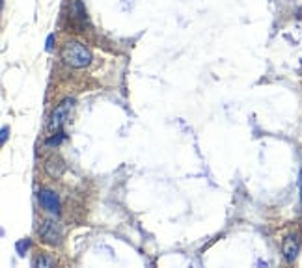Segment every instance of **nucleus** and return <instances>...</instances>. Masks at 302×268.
Returning a JSON list of instances; mask_svg holds the SVG:
<instances>
[{"label": "nucleus", "instance_id": "12", "mask_svg": "<svg viewBox=\"0 0 302 268\" xmlns=\"http://www.w3.org/2000/svg\"><path fill=\"white\" fill-rule=\"evenodd\" d=\"M301 192H302V183H301ZM301 198H302V194H301Z\"/></svg>", "mask_w": 302, "mask_h": 268}, {"label": "nucleus", "instance_id": "10", "mask_svg": "<svg viewBox=\"0 0 302 268\" xmlns=\"http://www.w3.org/2000/svg\"><path fill=\"white\" fill-rule=\"evenodd\" d=\"M8 133H9L8 127H2V136H0V142L2 143H6V140H8Z\"/></svg>", "mask_w": 302, "mask_h": 268}, {"label": "nucleus", "instance_id": "7", "mask_svg": "<svg viewBox=\"0 0 302 268\" xmlns=\"http://www.w3.org/2000/svg\"><path fill=\"white\" fill-rule=\"evenodd\" d=\"M34 265H36V267H39V268H41V267H47V268H49V267H52V261L47 259V257H39V259L36 261Z\"/></svg>", "mask_w": 302, "mask_h": 268}, {"label": "nucleus", "instance_id": "2", "mask_svg": "<svg viewBox=\"0 0 302 268\" xmlns=\"http://www.w3.org/2000/svg\"><path fill=\"white\" fill-rule=\"evenodd\" d=\"M71 108H73V99H66L62 100L58 106L54 108L52 116H50L49 121V131L50 133H56L62 129V125L69 119V114H71Z\"/></svg>", "mask_w": 302, "mask_h": 268}, {"label": "nucleus", "instance_id": "5", "mask_svg": "<svg viewBox=\"0 0 302 268\" xmlns=\"http://www.w3.org/2000/svg\"><path fill=\"white\" fill-rule=\"evenodd\" d=\"M299 250H301V246H299L297 236H287V238L284 240V255H285V259L289 261V263H293V261L297 259Z\"/></svg>", "mask_w": 302, "mask_h": 268}, {"label": "nucleus", "instance_id": "9", "mask_svg": "<svg viewBox=\"0 0 302 268\" xmlns=\"http://www.w3.org/2000/svg\"><path fill=\"white\" fill-rule=\"evenodd\" d=\"M28 240H21V242H17V251H19V255H25V250L28 248Z\"/></svg>", "mask_w": 302, "mask_h": 268}, {"label": "nucleus", "instance_id": "3", "mask_svg": "<svg viewBox=\"0 0 302 268\" xmlns=\"http://www.w3.org/2000/svg\"><path fill=\"white\" fill-rule=\"evenodd\" d=\"M39 236H41L47 244H58L60 238H62V227H60L58 222L47 220V222H43L41 227H39Z\"/></svg>", "mask_w": 302, "mask_h": 268}, {"label": "nucleus", "instance_id": "1", "mask_svg": "<svg viewBox=\"0 0 302 268\" xmlns=\"http://www.w3.org/2000/svg\"><path fill=\"white\" fill-rule=\"evenodd\" d=\"M62 60L66 62L67 66L76 67V69H82L92 64V52L88 47H84L82 43L78 41H67L62 47Z\"/></svg>", "mask_w": 302, "mask_h": 268}, {"label": "nucleus", "instance_id": "11", "mask_svg": "<svg viewBox=\"0 0 302 268\" xmlns=\"http://www.w3.org/2000/svg\"><path fill=\"white\" fill-rule=\"evenodd\" d=\"M52 43H54V34H50L49 37H47V43H45V49H47V50L52 49Z\"/></svg>", "mask_w": 302, "mask_h": 268}, {"label": "nucleus", "instance_id": "8", "mask_svg": "<svg viewBox=\"0 0 302 268\" xmlns=\"http://www.w3.org/2000/svg\"><path fill=\"white\" fill-rule=\"evenodd\" d=\"M64 140V134H58V136H52V138H49L47 140V145H58L60 142Z\"/></svg>", "mask_w": 302, "mask_h": 268}, {"label": "nucleus", "instance_id": "6", "mask_svg": "<svg viewBox=\"0 0 302 268\" xmlns=\"http://www.w3.org/2000/svg\"><path fill=\"white\" fill-rule=\"evenodd\" d=\"M45 169H47L49 175L60 177L64 173V169H66V164H64V160L60 159V157H50L47 160V164H45Z\"/></svg>", "mask_w": 302, "mask_h": 268}, {"label": "nucleus", "instance_id": "4", "mask_svg": "<svg viewBox=\"0 0 302 268\" xmlns=\"http://www.w3.org/2000/svg\"><path fill=\"white\" fill-rule=\"evenodd\" d=\"M38 200H39V205H41L47 212H50V214H58L60 212V200L54 192H50V190H41L39 196H38Z\"/></svg>", "mask_w": 302, "mask_h": 268}]
</instances>
